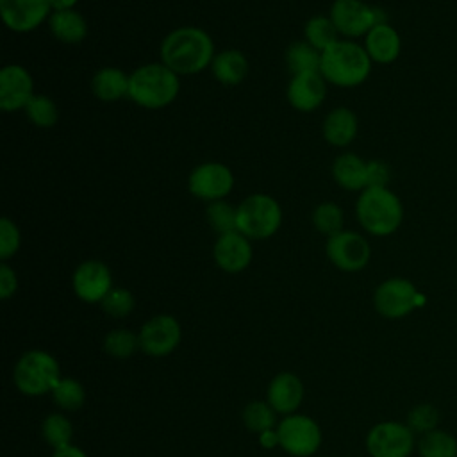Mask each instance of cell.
Masks as SVG:
<instances>
[{"label":"cell","instance_id":"1","mask_svg":"<svg viewBox=\"0 0 457 457\" xmlns=\"http://www.w3.org/2000/svg\"><path fill=\"white\" fill-rule=\"evenodd\" d=\"M161 62L180 75H195L207 70L216 55L212 37L200 27H179L161 41Z\"/></svg>","mask_w":457,"mask_h":457},{"label":"cell","instance_id":"2","mask_svg":"<svg viewBox=\"0 0 457 457\" xmlns=\"http://www.w3.org/2000/svg\"><path fill=\"white\" fill-rule=\"evenodd\" d=\"M373 61L364 46L353 39H339L321 52L320 73L327 84L337 87H357L371 73Z\"/></svg>","mask_w":457,"mask_h":457},{"label":"cell","instance_id":"3","mask_svg":"<svg viewBox=\"0 0 457 457\" xmlns=\"http://www.w3.org/2000/svg\"><path fill=\"white\" fill-rule=\"evenodd\" d=\"M179 91V75L162 62H146L130 73L129 98L143 109H164L175 102Z\"/></svg>","mask_w":457,"mask_h":457},{"label":"cell","instance_id":"4","mask_svg":"<svg viewBox=\"0 0 457 457\" xmlns=\"http://www.w3.org/2000/svg\"><path fill=\"white\" fill-rule=\"evenodd\" d=\"M355 216L370 236L386 237L400 228L403 205L389 187H366L357 196Z\"/></svg>","mask_w":457,"mask_h":457},{"label":"cell","instance_id":"5","mask_svg":"<svg viewBox=\"0 0 457 457\" xmlns=\"http://www.w3.org/2000/svg\"><path fill=\"white\" fill-rule=\"evenodd\" d=\"M280 204L266 193H252L237 204V230L250 241L270 239L282 225Z\"/></svg>","mask_w":457,"mask_h":457},{"label":"cell","instance_id":"6","mask_svg":"<svg viewBox=\"0 0 457 457\" xmlns=\"http://www.w3.org/2000/svg\"><path fill=\"white\" fill-rule=\"evenodd\" d=\"M61 378V366L57 359L45 350L25 352L12 371L14 386L27 396H39L50 393Z\"/></svg>","mask_w":457,"mask_h":457},{"label":"cell","instance_id":"7","mask_svg":"<svg viewBox=\"0 0 457 457\" xmlns=\"http://www.w3.org/2000/svg\"><path fill=\"white\" fill-rule=\"evenodd\" d=\"M425 302L418 287L403 277L382 280L373 293V307L386 320H400L409 316Z\"/></svg>","mask_w":457,"mask_h":457},{"label":"cell","instance_id":"8","mask_svg":"<svg viewBox=\"0 0 457 457\" xmlns=\"http://www.w3.org/2000/svg\"><path fill=\"white\" fill-rule=\"evenodd\" d=\"M328 16L345 39L366 36L375 25L387 21V14L380 7L364 0H334Z\"/></svg>","mask_w":457,"mask_h":457},{"label":"cell","instance_id":"9","mask_svg":"<svg viewBox=\"0 0 457 457\" xmlns=\"http://www.w3.org/2000/svg\"><path fill=\"white\" fill-rule=\"evenodd\" d=\"M370 457H409L416 448V434L402 421L375 423L366 434Z\"/></svg>","mask_w":457,"mask_h":457},{"label":"cell","instance_id":"10","mask_svg":"<svg viewBox=\"0 0 457 457\" xmlns=\"http://www.w3.org/2000/svg\"><path fill=\"white\" fill-rule=\"evenodd\" d=\"M278 446L293 457H311L321 446L320 425L305 414H289L277 425Z\"/></svg>","mask_w":457,"mask_h":457},{"label":"cell","instance_id":"11","mask_svg":"<svg viewBox=\"0 0 457 457\" xmlns=\"http://www.w3.org/2000/svg\"><path fill=\"white\" fill-rule=\"evenodd\" d=\"M327 259L341 271L355 273L368 266L371 259V246L364 236L355 230H339L327 237Z\"/></svg>","mask_w":457,"mask_h":457},{"label":"cell","instance_id":"12","mask_svg":"<svg viewBox=\"0 0 457 457\" xmlns=\"http://www.w3.org/2000/svg\"><path fill=\"white\" fill-rule=\"evenodd\" d=\"M234 187L232 170L218 161H207L191 170L187 175V191L207 204L225 200Z\"/></svg>","mask_w":457,"mask_h":457},{"label":"cell","instance_id":"13","mask_svg":"<svg viewBox=\"0 0 457 457\" xmlns=\"http://www.w3.org/2000/svg\"><path fill=\"white\" fill-rule=\"evenodd\" d=\"M137 337L143 353L148 357H166L180 345L182 328L175 316L155 314L141 325Z\"/></svg>","mask_w":457,"mask_h":457},{"label":"cell","instance_id":"14","mask_svg":"<svg viewBox=\"0 0 457 457\" xmlns=\"http://www.w3.org/2000/svg\"><path fill=\"white\" fill-rule=\"evenodd\" d=\"M71 287L79 300L84 303H100L105 295L114 287L109 266L98 259L82 261L73 275Z\"/></svg>","mask_w":457,"mask_h":457},{"label":"cell","instance_id":"15","mask_svg":"<svg viewBox=\"0 0 457 457\" xmlns=\"http://www.w3.org/2000/svg\"><path fill=\"white\" fill-rule=\"evenodd\" d=\"M50 14V0H0L4 25L18 34L36 30L48 21Z\"/></svg>","mask_w":457,"mask_h":457},{"label":"cell","instance_id":"16","mask_svg":"<svg viewBox=\"0 0 457 457\" xmlns=\"http://www.w3.org/2000/svg\"><path fill=\"white\" fill-rule=\"evenodd\" d=\"M34 95V79L25 66L5 64L0 70V109L4 112L23 111Z\"/></svg>","mask_w":457,"mask_h":457},{"label":"cell","instance_id":"17","mask_svg":"<svg viewBox=\"0 0 457 457\" xmlns=\"http://www.w3.org/2000/svg\"><path fill=\"white\" fill-rule=\"evenodd\" d=\"M252 245L239 230L227 232L216 237L212 246V259L225 273H241L252 262Z\"/></svg>","mask_w":457,"mask_h":457},{"label":"cell","instance_id":"18","mask_svg":"<svg viewBox=\"0 0 457 457\" xmlns=\"http://www.w3.org/2000/svg\"><path fill=\"white\" fill-rule=\"evenodd\" d=\"M286 96L295 111L312 112L325 102L327 80L320 71L291 75Z\"/></svg>","mask_w":457,"mask_h":457},{"label":"cell","instance_id":"19","mask_svg":"<svg viewBox=\"0 0 457 457\" xmlns=\"http://www.w3.org/2000/svg\"><path fill=\"white\" fill-rule=\"evenodd\" d=\"M303 400V382L291 371L277 373L266 389V402L277 414H295Z\"/></svg>","mask_w":457,"mask_h":457},{"label":"cell","instance_id":"20","mask_svg":"<svg viewBox=\"0 0 457 457\" xmlns=\"http://www.w3.org/2000/svg\"><path fill=\"white\" fill-rule=\"evenodd\" d=\"M362 46L375 64H391L402 52V39L398 30L386 21L375 25L364 36Z\"/></svg>","mask_w":457,"mask_h":457},{"label":"cell","instance_id":"21","mask_svg":"<svg viewBox=\"0 0 457 457\" xmlns=\"http://www.w3.org/2000/svg\"><path fill=\"white\" fill-rule=\"evenodd\" d=\"M359 130V120L357 114L348 107H334L327 112L321 123V136L323 139L332 146H348L355 137Z\"/></svg>","mask_w":457,"mask_h":457},{"label":"cell","instance_id":"22","mask_svg":"<svg viewBox=\"0 0 457 457\" xmlns=\"http://www.w3.org/2000/svg\"><path fill=\"white\" fill-rule=\"evenodd\" d=\"M334 182L346 191H364L368 187V161L352 152H343L332 161Z\"/></svg>","mask_w":457,"mask_h":457},{"label":"cell","instance_id":"23","mask_svg":"<svg viewBox=\"0 0 457 457\" xmlns=\"http://www.w3.org/2000/svg\"><path fill=\"white\" fill-rule=\"evenodd\" d=\"M212 77L223 86H237L241 84L250 70L246 55L237 48H225L216 52L211 66Z\"/></svg>","mask_w":457,"mask_h":457},{"label":"cell","instance_id":"24","mask_svg":"<svg viewBox=\"0 0 457 457\" xmlns=\"http://www.w3.org/2000/svg\"><path fill=\"white\" fill-rule=\"evenodd\" d=\"M130 75L116 66H104L91 79V91L100 102H118L129 98Z\"/></svg>","mask_w":457,"mask_h":457},{"label":"cell","instance_id":"25","mask_svg":"<svg viewBox=\"0 0 457 457\" xmlns=\"http://www.w3.org/2000/svg\"><path fill=\"white\" fill-rule=\"evenodd\" d=\"M46 23H48L50 34L64 45L82 43L87 36V21L75 9L54 11Z\"/></svg>","mask_w":457,"mask_h":457},{"label":"cell","instance_id":"26","mask_svg":"<svg viewBox=\"0 0 457 457\" xmlns=\"http://www.w3.org/2000/svg\"><path fill=\"white\" fill-rule=\"evenodd\" d=\"M286 64L291 71V75L296 73H309V71H320L321 64V52L316 50L311 43L305 39L295 41L286 50Z\"/></svg>","mask_w":457,"mask_h":457},{"label":"cell","instance_id":"27","mask_svg":"<svg viewBox=\"0 0 457 457\" xmlns=\"http://www.w3.org/2000/svg\"><path fill=\"white\" fill-rule=\"evenodd\" d=\"M420 457H457V437L446 430H430L416 441Z\"/></svg>","mask_w":457,"mask_h":457},{"label":"cell","instance_id":"28","mask_svg":"<svg viewBox=\"0 0 457 457\" xmlns=\"http://www.w3.org/2000/svg\"><path fill=\"white\" fill-rule=\"evenodd\" d=\"M41 437L52 450H62L71 446L73 423L68 416L61 412L48 414L41 423Z\"/></svg>","mask_w":457,"mask_h":457},{"label":"cell","instance_id":"29","mask_svg":"<svg viewBox=\"0 0 457 457\" xmlns=\"http://www.w3.org/2000/svg\"><path fill=\"white\" fill-rule=\"evenodd\" d=\"M303 36H305V41L311 43L320 52L327 50L330 45L341 39L334 21L330 20V16H325V14L311 16L303 27Z\"/></svg>","mask_w":457,"mask_h":457},{"label":"cell","instance_id":"30","mask_svg":"<svg viewBox=\"0 0 457 457\" xmlns=\"http://www.w3.org/2000/svg\"><path fill=\"white\" fill-rule=\"evenodd\" d=\"M54 403L68 412L79 411L86 403V389L82 382L71 377H61L50 391Z\"/></svg>","mask_w":457,"mask_h":457},{"label":"cell","instance_id":"31","mask_svg":"<svg viewBox=\"0 0 457 457\" xmlns=\"http://www.w3.org/2000/svg\"><path fill=\"white\" fill-rule=\"evenodd\" d=\"M243 423L245 427L252 432V434H262L266 430L277 428V412L273 411V407L266 402V400H252L245 405L243 412H241Z\"/></svg>","mask_w":457,"mask_h":457},{"label":"cell","instance_id":"32","mask_svg":"<svg viewBox=\"0 0 457 457\" xmlns=\"http://www.w3.org/2000/svg\"><path fill=\"white\" fill-rule=\"evenodd\" d=\"M343 221H345V212L343 209L339 207V204L336 202H321L318 204L314 209H312V214H311V223L312 227L330 237L334 236L336 232L343 230Z\"/></svg>","mask_w":457,"mask_h":457},{"label":"cell","instance_id":"33","mask_svg":"<svg viewBox=\"0 0 457 457\" xmlns=\"http://www.w3.org/2000/svg\"><path fill=\"white\" fill-rule=\"evenodd\" d=\"M207 225L218 234H227L237 230V205H232L227 200H216L207 204L205 209Z\"/></svg>","mask_w":457,"mask_h":457},{"label":"cell","instance_id":"34","mask_svg":"<svg viewBox=\"0 0 457 457\" xmlns=\"http://www.w3.org/2000/svg\"><path fill=\"white\" fill-rule=\"evenodd\" d=\"M29 121L39 129H50L59 120L57 104L46 95H34L27 107L23 109Z\"/></svg>","mask_w":457,"mask_h":457},{"label":"cell","instance_id":"35","mask_svg":"<svg viewBox=\"0 0 457 457\" xmlns=\"http://www.w3.org/2000/svg\"><path fill=\"white\" fill-rule=\"evenodd\" d=\"M139 350L137 334L127 328H114L104 337V352L112 359H129Z\"/></svg>","mask_w":457,"mask_h":457},{"label":"cell","instance_id":"36","mask_svg":"<svg viewBox=\"0 0 457 457\" xmlns=\"http://www.w3.org/2000/svg\"><path fill=\"white\" fill-rule=\"evenodd\" d=\"M439 421H441V412L436 405L432 403H418L414 405L407 416H405V425L416 434V436H423L430 430L439 428Z\"/></svg>","mask_w":457,"mask_h":457},{"label":"cell","instance_id":"37","mask_svg":"<svg viewBox=\"0 0 457 457\" xmlns=\"http://www.w3.org/2000/svg\"><path fill=\"white\" fill-rule=\"evenodd\" d=\"M100 307L102 311L111 316V318H116V320H121V318H127L134 307H136V298L134 295L125 289V287H112L105 298L100 302Z\"/></svg>","mask_w":457,"mask_h":457},{"label":"cell","instance_id":"38","mask_svg":"<svg viewBox=\"0 0 457 457\" xmlns=\"http://www.w3.org/2000/svg\"><path fill=\"white\" fill-rule=\"evenodd\" d=\"M21 246V232L18 225L9 218H0V259L2 262H7L11 257L18 253Z\"/></svg>","mask_w":457,"mask_h":457},{"label":"cell","instance_id":"39","mask_svg":"<svg viewBox=\"0 0 457 457\" xmlns=\"http://www.w3.org/2000/svg\"><path fill=\"white\" fill-rule=\"evenodd\" d=\"M391 168L382 159L368 161V187H387Z\"/></svg>","mask_w":457,"mask_h":457},{"label":"cell","instance_id":"40","mask_svg":"<svg viewBox=\"0 0 457 457\" xmlns=\"http://www.w3.org/2000/svg\"><path fill=\"white\" fill-rule=\"evenodd\" d=\"M18 289V275L9 262H0V298L9 300Z\"/></svg>","mask_w":457,"mask_h":457},{"label":"cell","instance_id":"41","mask_svg":"<svg viewBox=\"0 0 457 457\" xmlns=\"http://www.w3.org/2000/svg\"><path fill=\"white\" fill-rule=\"evenodd\" d=\"M257 437H259V443H261L262 448H275V446H278V434H277V428L266 430V432L259 434Z\"/></svg>","mask_w":457,"mask_h":457},{"label":"cell","instance_id":"42","mask_svg":"<svg viewBox=\"0 0 457 457\" xmlns=\"http://www.w3.org/2000/svg\"><path fill=\"white\" fill-rule=\"evenodd\" d=\"M52 457H87L84 450H80L79 446L71 445V446H66L62 450H54Z\"/></svg>","mask_w":457,"mask_h":457},{"label":"cell","instance_id":"43","mask_svg":"<svg viewBox=\"0 0 457 457\" xmlns=\"http://www.w3.org/2000/svg\"><path fill=\"white\" fill-rule=\"evenodd\" d=\"M79 0H50V7H52V12L54 11H70V9H75Z\"/></svg>","mask_w":457,"mask_h":457}]
</instances>
